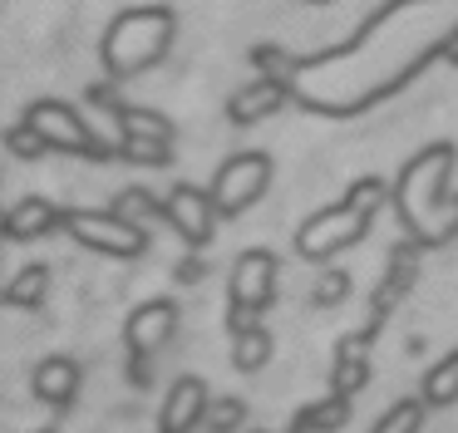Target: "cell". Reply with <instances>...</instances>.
<instances>
[{"label": "cell", "instance_id": "obj_1", "mask_svg": "<svg viewBox=\"0 0 458 433\" xmlns=\"http://www.w3.org/2000/svg\"><path fill=\"white\" fill-rule=\"evenodd\" d=\"M448 173H454V148L434 143L399 173L394 207L399 226L419 246H438L458 232V197H448Z\"/></svg>", "mask_w": 458, "mask_h": 433}, {"label": "cell", "instance_id": "obj_2", "mask_svg": "<svg viewBox=\"0 0 458 433\" xmlns=\"http://www.w3.org/2000/svg\"><path fill=\"white\" fill-rule=\"evenodd\" d=\"M173 45V10L168 5H139L123 10L104 35V69L114 79H133L148 64H158Z\"/></svg>", "mask_w": 458, "mask_h": 433}, {"label": "cell", "instance_id": "obj_3", "mask_svg": "<svg viewBox=\"0 0 458 433\" xmlns=\"http://www.w3.org/2000/svg\"><path fill=\"white\" fill-rule=\"evenodd\" d=\"M369 222H375V212L355 207L350 197H345V202H335V207H320V212H310L306 222H301L296 251L306 256V261H326V256H340V251H350V246H355L360 236L369 232Z\"/></svg>", "mask_w": 458, "mask_h": 433}, {"label": "cell", "instance_id": "obj_4", "mask_svg": "<svg viewBox=\"0 0 458 433\" xmlns=\"http://www.w3.org/2000/svg\"><path fill=\"white\" fill-rule=\"evenodd\" d=\"M276 276H281V261L271 251L237 256V266H232V335L251 330L257 315L276 301Z\"/></svg>", "mask_w": 458, "mask_h": 433}, {"label": "cell", "instance_id": "obj_5", "mask_svg": "<svg viewBox=\"0 0 458 433\" xmlns=\"http://www.w3.org/2000/svg\"><path fill=\"white\" fill-rule=\"evenodd\" d=\"M64 232L74 236L80 246H89V251H104V256H143V246H148V232H139L133 222H123L119 212H89V207H70L64 212Z\"/></svg>", "mask_w": 458, "mask_h": 433}, {"label": "cell", "instance_id": "obj_6", "mask_svg": "<svg viewBox=\"0 0 458 433\" xmlns=\"http://www.w3.org/2000/svg\"><path fill=\"white\" fill-rule=\"evenodd\" d=\"M271 187V157L267 153H232L212 177V202L222 216H242L247 207H257Z\"/></svg>", "mask_w": 458, "mask_h": 433}, {"label": "cell", "instance_id": "obj_7", "mask_svg": "<svg viewBox=\"0 0 458 433\" xmlns=\"http://www.w3.org/2000/svg\"><path fill=\"white\" fill-rule=\"evenodd\" d=\"M25 123L35 128V133L50 143V153H80V157H109V148L99 143V138L89 133V123H84L80 114H74L70 104H60V98H35L30 108H25Z\"/></svg>", "mask_w": 458, "mask_h": 433}, {"label": "cell", "instance_id": "obj_8", "mask_svg": "<svg viewBox=\"0 0 458 433\" xmlns=\"http://www.w3.org/2000/svg\"><path fill=\"white\" fill-rule=\"evenodd\" d=\"M119 157L123 163H143V167H163L173 163V123L153 108H119Z\"/></svg>", "mask_w": 458, "mask_h": 433}, {"label": "cell", "instance_id": "obj_9", "mask_svg": "<svg viewBox=\"0 0 458 433\" xmlns=\"http://www.w3.org/2000/svg\"><path fill=\"white\" fill-rule=\"evenodd\" d=\"M163 222H168L188 246H208L212 226H217V202H212V192H202V187L178 183L163 197Z\"/></svg>", "mask_w": 458, "mask_h": 433}, {"label": "cell", "instance_id": "obj_10", "mask_svg": "<svg viewBox=\"0 0 458 433\" xmlns=\"http://www.w3.org/2000/svg\"><path fill=\"white\" fill-rule=\"evenodd\" d=\"M173 335H178V305L173 301H143L123 325V344L133 354H158Z\"/></svg>", "mask_w": 458, "mask_h": 433}, {"label": "cell", "instance_id": "obj_11", "mask_svg": "<svg viewBox=\"0 0 458 433\" xmlns=\"http://www.w3.org/2000/svg\"><path fill=\"white\" fill-rule=\"evenodd\" d=\"M208 384L198 374H182L178 384L168 389L163 399V413H158V433H192L202 429V413H208Z\"/></svg>", "mask_w": 458, "mask_h": 433}, {"label": "cell", "instance_id": "obj_12", "mask_svg": "<svg viewBox=\"0 0 458 433\" xmlns=\"http://www.w3.org/2000/svg\"><path fill=\"white\" fill-rule=\"evenodd\" d=\"M286 98H291V79H271V74L247 79V84L227 98V118L232 123H261V118H271Z\"/></svg>", "mask_w": 458, "mask_h": 433}, {"label": "cell", "instance_id": "obj_13", "mask_svg": "<svg viewBox=\"0 0 458 433\" xmlns=\"http://www.w3.org/2000/svg\"><path fill=\"white\" fill-rule=\"evenodd\" d=\"M60 222H64V212L50 197H21V202L5 212L0 236H5V242H40V236H50Z\"/></svg>", "mask_w": 458, "mask_h": 433}, {"label": "cell", "instance_id": "obj_14", "mask_svg": "<svg viewBox=\"0 0 458 433\" xmlns=\"http://www.w3.org/2000/svg\"><path fill=\"white\" fill-rule=\"evenodd\" d=\"M369 335L375 330H360V335H345L335 344V364H330V394H360L369 384Z\"/></svg>", "mask_w": 458, "mask_h": 433}, {"label": "cell", "instance_id": "obj_15", "mask_svg": "<svg viewBox=\"0 0 458 433\" xmlns=\"http://www.w3.org/2000/svg\"><path fill=\"white\" fill-rule=\"evenodd\" d=\"M30 384L45 403L64 409V403H74V394H80V364H74L70 354H45V360L35 364Z\"/></svg>", "mask_w": 458, "mask_h": 433}, {"label": "cell", "instance_id": "obj_16", "mask_svg": "<svg viewBox=\"0 0 458 433\" xmlns=\"http://www.w3.org/2000/svg\"><path fill=\"white\" fill-rule=\"evenodd\" d=\"M345 423H350V399L345 394H326L320 403H310V409L296 413L291 433H340Z\"/></svg>", "mask_w": 458, "mask_h": 433}, {"label": "cell", "instance_id": "obj_17", "mask_svg": "<svg viewBox=\"0 0 458 433\" xmlns=\"http://www.w3.org/2000/svg\"><path fill=\"white\" fill-rule=\"evenodd\" d=\"M424 403L428 409H448V403H458V350H448L444 360L424 374Z\"/></svg>", "mask_w": 458, "mask_h": 433}, {"label": "cell", "instance_id": "obj_18", "mask_svg": "<svg viewBox=\"0 0 458 433\" xmlns=\"http://www.w3.org/2000/svg\"><path fill=\"white\" fill-rule=\"evenodd\" d=\"M45 291H50V266H21L11 276V285H5V301L15 310H35L45 301Z\"/></svg>", "mask_w": 458, "mask_h": 433}, {"label": "cell", "instance_id": "obj_19", "mask_svg": "<svg viewBox=\"0 0 458 433\" xmlns=\"http://www.w3.org/2000/svg\"><path fill=\"white\" fill-rule=\"evenodd\" d=\"M267 360H271V335L261 330V325L237 330V340H232V364H237L242 374H257V369H267Z\"/></svg>", "mask_w": 458, "mask_h": 433}, {"label": "cell", "instance_id": "obj_20", "mask_svg": "<svg viewBox=\"0 0 458 433\" xmlns=\"http://www.w3.org/2000/svg\"><path fill=\"white\" fill-rule=\"evenodd\" d=\"M114 212H119L123 222H133L139 232H148L153 222H163V202L153 192H143V187H123L119 202H114Z\"/></svg>", "mask_w": 458, "mask_h": 433}, {"label": "cell", "instance_id": "obj_21", "mask_svg": "<svg viewBox=\"0 0 458 433\" xmlns=\"http://www.w3.org/2000/svg\"><path fill=\"white\" fill-rule=\"evenodd\" d=\"M242 423H247V403L232 399V394L212 399V403H208V413H202V429H208V433H237Z\"/></svg>", "mask_w": 458, "mask_h": 433}, {"label": "cell", "instance_id": "obj_22", "mask_svg": "<svg viewBox=\"0 0 458 433\" xmlns=\"http://www.w3.org/2000/svg\"><path fill=\"white\" fill-rule=\"evenodd\" d=\"M424 409H428L424 399H399L369 433H419V429H424Z\"/></svg>", "mask_w": 458, "mask_h": 433}, {"label": "cell", "instance_id": "obj_23", "mask_svg": "<svg viewBox=\"0 0 458 433\" xmlns=\"http://www.w3.org/2000/svg\"><path fill=\"white\" fill-rule=\"evenodd\" d=\"M350 301V271H340V266H330V271H320L316 291H310V305L316 310H335V305Z\"/></svg>", "mask_w": 458, "mask_h": 433}, {"label": "cell", "instance_id": "obj_24", "mask_svg": "<svg viewBox=\"0 0 458 433\" xmlns=\"http://www.w3.org/2000/svg\"><path fill=\"white\" fill-rule=\"evenodd\" d=\"M251 64H257L261 74H271V79H291V74L301 69L296 59H291L286 49H281V45H257V49H251Z\"/></svg>", "mask_w": 458, "mask_h": 433}, {"label": "cell", "instance_id": "obj_25", "mask_svg": "<svg viewBox=\"0 0 458 433\" xmlns=\"http://www.w3.org/2000/svg\"><path fill=\"white\" fill-rule=\"evenodd\" d=\"M5 143H11V153H15V157H25V163H35V157L50 153V143H45V138L35 133L30 123H25V118H21V128H11V138H5Z\"/></svg>", "mask_w": 458, "mask_h": 433}, {"label": "cell", "instance_id": "obj_26", "mask_svg": "<svg viewBox=\"0 0 458 433\" xmlns=\"http://www.w3.org/2000/svg\"><path fill=\"white\" fill-rule=\"evenodd\" d=\"M202 271H208V266H202L198 256H192V261H182V266H178V281H182V285H192V281H202Z\"/></svg>", "mask_w": 458, "mask_h": 433}, {"label": "cell", "instance_id": "obj_27", "mask_svg": "<svg viewBox=\"0 0 458 433\" xmlns=\"http://www.w3.org/2000/svg\"><path fill=\"white\" fill-rule=\"evenodd\" d=\"M306 5H330V0H306Z\"/></svg>", "mask_w": 458, "mask_h": 433}, {"label": "cell", "instance_id": "obj_28", "mask_svg": "<svg viewBox=\"0 0 458 433\" xmlns=\"http://www.w3.org/2000/svg\"><path fill=\"white\" fill-rule=\"evenodd\" d=\"M0 226H5V216H0Z\"/></svg>", "mask_w": 458, "mask_h": 433}, {"label": "cell", "instance_id": "obj_29", "mask_svg": "<svg viewBox=\"0 0 458 433\" xmlns=\"http://www.w3.org/2000/svg\"><path fill=\"white\" fill-rule=\"evenodd\" d=\"M251 433H261V429H251Z\"/></svg>", "mask_w": 458, "mask_h": 433}, {"label": "cell", "instance_id": "obj_30", "mask_svg": "<svg viewBox=\"0 0 458 433\" xmlns=\"http://www.w3.org/2000/svg\"><path fill=\"white\" fill-rule=\"evenodd\" d=\"M40 433H50V429H40Z\"/></svg>", "mask_w": 458, "mask_h": 433}]
</instances>
